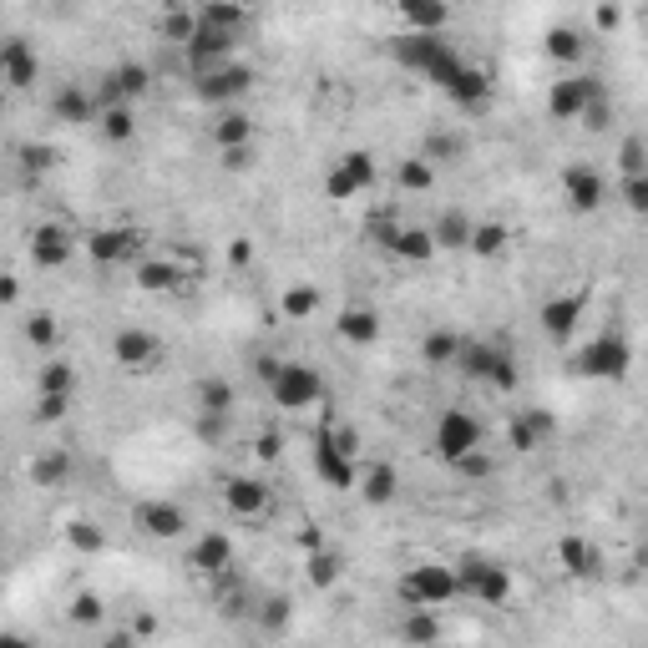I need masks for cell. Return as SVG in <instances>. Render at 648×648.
Here are the masks:
<instances>
[{
    "label": "cell",
    "instance_id": "cell-1",
    "mask_svg": "<svg viewBox=\"0 0 648 648\" xmlns=\"http://www.w3.org/2000/svg\"><path fill=\"white\" fill-rule=\"evenodd\" d=\"M269 395L274 405H284V411H314V405L324 400V375L304 360H284L274 375H269Z\"/></svg>",
    "mask_w": 648,
    "mask_h": 648
},
{
    "label": "cell",
    "instance_id": "cell-2",
    "mask_svg": "<svg viewBox=\"0 0 648 648\" xmlns=\"http://www.w3.org/2000/svg\"><path fill=\"white\" fill-rule=\"evenodd\" d=\"M456 593H461V578H456V567H446V562H421V567H411V578L400 583V598L411 608H441Z\"/></svg>",
    "mask_w": 648,
    "mask_h": 648
},
{
    "label": "cell",
    "instance_id": "cell-3",
    "mask_svg": "<svg viewBox=\"0 0 648 648\" xmlns=\"http://www.w3.org/2000/svg\"><path fill=\"white\" fill-rule=\"evenodd\" d=\"M456 578H461V593H471V598L486 603V608H502V603L512 598V573H507L502 562L466 557V562L456 567Z\"/></svg>",
    "mask_w": 648,
    "mask_h": 648
},
{
    "label": "cell",
    "instance_id": "cell-4",
    "mask_svg": "<svg viewBox=\"0 0 648 648\" xmlns=\"http://www.w3.org/2000/svg\"><path fill=\"white\" fill-rule=\"evenodd\" d=\"M628 365H633V350H628V340L623 335H598L583 355H578V375H588V380H623L628 375Z\"/></svg>",
    "mask_w": 648,
    "mask_h": 648
},
{
    "label": "cell",
    "instance_id": "cell-5",
    "mask_svg": "<svg viewBox=\"0 0 648 648\" xmlns=\"http://www.w3.org/2000/svg\"><path fill=\"white\" fill-rule=\"evenodd\" d=\"M254 87V71L249 66H213V71H198V81H193V92H198V102H208V107H223V102H238L243 92Z\"/></svg>",
    "mask_w": 648,
    "mask_h": 648
},
{
    "label": "cell",
    "instance_id": "cell-6",
    "mask_svg": "<svg viewBox=\"0 0 648 648\" xmlns=\"http://www.w3.org/2000/svg\"><path fill=\"white\" fill-rule=\"evenodd\" d=\"M481 421L471 416V411H446L441 421H436V456L441 461H461L466 451H476L481 446Z\"/></svg>",
    "mask_w": 648,
    "mask_h": 648
},
{
    "label": "cell",
    "instance_id": "cell-7",
    "mask_svg": "<svg viewBox=\"0 0 648 648\" xmlns=\"http://www.w3.org/2000/svg\"><path fill=\"white\" fill-rule=\"evenodd\" d=\"M562 193H567V208L573 213H598L603 198H608V183L593 162H567L562 168Z\"/></svg>",
    "mask_w": 648,
    "mask_h": 648
},
{
    "label": "cell",
    "instance_id": "cell-8",
    "mask_svg": "<svg viewBox=\"0 0 648 648\" xmlns=\"http://www.w3.org/2000/svg\"><path fill=\"white\" fill-rule=\"evenodd\" d=\"M593 97H603L598 76H562V81H552V92H547V112H552L557 122H578V112H583Z\"/></svg>",
    "mask_w": 648,
    "mask_h": 648
},
{
    "label": "cell",
    "instance_id": "cell-9",
    "mask_svg": "<svg viewBox=\"0 0 648 648\" xmlns=\"http://www.w3.org/2000/svg\"><path fill=\"white\" fill-rule=\"evenodd\" d=\"M132 527L147 532V537H157V542H173V537L188 532V512H183L178 502H157V497H152V502H137Z\"/></svg>",
    "mask_w": 648,
    "mask_h": 648
},
{
    "label": "cell",
    "instance_id": "cell-10",
    "mask_svg": "<svg viewBox=\"0 0 648 648\" xmlns=\"http://www.w3.org/2000/svg\"><path fill=\"white\" fill-rule=\"evenodd\" d=\"M147 87H152V71L142 61H122V66H112L102 76V102L97 107H117V102L132 107L137 97H147Z\"/></svg>",
    "mask_w": 648,
    "mask_h": 648
},
{
    "label": "cell",
    "instance_id": "cell-11",
    "mask_svg": "<svg viewBox=\"0 0 648 648\" xmlns=\"http://www.w3.org/2000/svg\"><path fill=\"white\" fill-rule=\"evenodd\" d=\"M233 46H238V31L198 26V31H193V41H188L183 51H188V66H193V76H198V71H213V66H223V61L233 56Z\"/></svg>",
    "mask_w": 648,
    "mask_h": 648
},
{
    "label": "cell",
    "instance_id": "cell-12",
    "mask_svg": "<svg viewBox=\"0 0 648 648\" xmlns=\"http://www.w3.org/2000/svg\"><path fill=\"white\" fill-rule=\"evenodd\" d=\"M36 76H41V56L26 46V36H11L6 46H0V81L26 92V87H36Z\"/></svg>",
    "mask_w": 648,
    "mask_h": 648
},
{
    "label": "cell",
    "instance_id": "cell-13",
    "mask_svg": "<svg viewBox=\"0 0 648 648\" xmlns=\"http://www.w3.org/2000/svg\"><path fill=\"white\" fill-rule=\"evenodd\" d=\"M441 46H446V31H405V36L390 41V56H395L405 71H426Z\"/></svg>",
    "mask_w": 648,
    "mask_h": 648
},
{
    "label": "cell",
    "instance_id": "cell-14",
    "mask_svg": "<svg viewBox=\"0 0 648 648\" xmlns=\"http://www.w3.org/2000/svg\"><path fill=\"white\" fill-rule=\"evenodd\" d=\"M112 355H117V365H127V370H152L157 355H162V345H157V335L137 330V324H122L117 340H112Z\"/></svg>",
    "mask_w": 648,
    "mask_h": 648
},
{
    "label": "cell",
    "instance_id": "cell-15",
    "mask_svg": "<svg viewBox=\"0 0 648 648\" xmlns=\"http://www.w3.org/2000/svg\"><path fill=\"white\" fill-rule=\"evenodd\" d=\"M314 466H319V476L330 481V486H355V476H360V466H355V456H345L340 446H335V436H330V426L319 431V441H314Z\"/></svg>",
    "mask_w": 648,
    "mask_h": 648
},
{
    "label": "cell",
    "instance_id": "cell-16",
    "mask_svg": "<svg viewBox=\"0 0 648 648\" xmlns=\"http://www.w3.org/2000/svg\"><path fill=\"white\" fill-rule=\"evenodd\" d=\"M87 254L97 264H127V259L142 254V233H132V228H102V233L87 238Z\"/></svg>",
    "mask_w": 648,
    "mask_h": 648
},
{
    "label": "cell",
    "instance_id": "cell-17",
    "mask_svg": "<svg viewBox=\"0 0 648 648\" xmlns=\"http://www.w3.org/2000/svg\"><path fill=\"white\" fill-rule=\"evenodd\" d=\"M71 254H76L71 228H61V223H41V228L31 233V259H36L41 269H61Z\"/></svg>",
    "mask_w": 648,
    "mask_h": 648
},
{
    "label": "cell",
    "instance_id": "cell-18",
    "mask_svg": "<svg viewBox=\"0 0 648 648\" xmlns=\"http://www.w3.org/2000/svg\"><path fill=\"white\" fill-rule=\"evenodd\" d=\"M456 107H466V112H476V107H486V102H492V76H486L481 66H461L451 81H446V87H441Z\"/></svg>",
    "mask_w": 648,
    "mask_h": 648
},
{
    "label": "cell",
    "instance_id": "cell-19",
    "mask_svg": "<svg viewBox=\"0 0 648 648\" xmlns=\"http://www.w3.org/2000/svg\"><path fill=\"white\" fill-rule=\"evenodd\" d=\"M578 319H583V299H578V294H557V299H547V304L537 309L542 335H552V340H567V335L578 330Z\"/></svg>",
    "mask_w": 648,
    "mask_h": 648
},
{
    "label": "cell",
    "instance_id": "cell-20",
    "mask_svg": "<svg viewBox=\"0 0 648 648\" xmlns=\"http://www.w3.org/2000/svg\"><path fill=\"white\" fill-rule=\"evenodd\" d=\"M223 502H228L233 517H259V512L269 507V486H264L259 476H233V481L223 486Z\"/></svg>",
    "mask_w": 648,
    "mask_h": 648
},
{
    "label": "cell",
    "instance_id": "cell-21",
    "mask_svg": "<svg viewBox=\"0 0 648 648\" xmlns=\"http://www.w3.org/2000/svg\"><path fill=\"white\" fill-rule=\"evenodd\" d=\"M97 97L92 92H81V87H61L56 97H51V117L56 122H66V127H87V122H97Z\"/></svg>",
    "mask_w": 648,
    "mask_h": 648
},
{
    "label": "cell",
    "instance_id": "cell-22",
    "mask_svg": "<svg viewBox=\"0 0 648 648\" xmlns=\"http://www.w3.org/2000/svg\"><path fill=\"white\" fill-rule=\"evenodd\" d=\"M395 6H400L405 31H446V21H451L446 0H395Z\"/></svg>",
    "mask_w": 648,
    "mask_h": 648
},
{
    "label": "cell",
    "instance_id": "cell-23",
    "mask_svg": "<svg viewBox=\"0 0 648 648\" xmlns=\"http://www.w3.org/2000/svg\"><path fill=\"white\" fill-rule=\"evenodd\" d=\"M355 492L370 502V507H385V502H395V492H400V476H395V466H365L360 476H355Z\"/></svg>",
    "mask_w": 648,
    "mask_h": 648
},
{
    "label": "cell",
    "instance_id": "cell-24",
    "mask_svg": "<svg viewBox=\"0 0 648 648\" xmlns=\"http://www.w3.org/2000/svg\"><path fill=\"white\" fill-rule=\"evenodd\" d=\"M390 249L411 264H426V259H436V238H431V228H395Z\"/></svg>",
    "mask_w": 648,
    "mask_h": 648
},
{
    "label": "cell",
    "instance_id": "cell-25",
    "mask_svg": "<svg viewBox=\"0 0 648 648\" xmlns=\"http://www.w3.org/2000/svg\"><path fill=\"white\" fill-rule=\"evenodd\" d=\"M456 350H461V335H456V330H446V324H436V330L421 340V360H426L431 370L456 365Z\"/></svg>",
    "mask_w": 648,
    "mask_h": 648
},
{
    "label": "cell",
    "instance_id": "cell-26",
    "mask_svg": "<svg viewBox=\"0 0 648 648\" xmlns=\"http://www.w3.org/2000/svg\"><path fill=\"white\" fill-rule=\"evenodd\" d=\"M497 345H481V340H461V350H456V370L461 375H471V380H486L492 375V365H497Z\"/></svg>",
    "mask_w": 648,
    "mask_h": 648
},
{
    "label": "cell",
    "instance_id": "cell-27",
    "mask_svg": "<svg viewBox=\"0 0 648 648\" xmlns=\"http://www.w3.org/2000/svg\"><path fill=\"white\" fill-rule=\"evenodd\" d=\"M243 21H249V11H243L238 0H203V6H198V26H218V31H238L243 36Z\"/></svg>",
    "mask_w": 648,
    "mask_h": 648
},
{
    "label": "cell",
    "instance_id": "cell-28",
    "mask_svg": "<svg viewBox=\"0 0 648 648\" xmlns=\"http://www.w3.org/2000/svg\"><path fill=\"white\" fill-rule=\"evenodd\" d=\"M583 51H588V41H583V31H578V26H552V31H547V56H552V61H562V66H578V61H583Z\"/></svg>",
    "mask_w": 648,
    "mask_h": 648
},
{
    "label": "cell",
    "instance_id": "cell-29",
    "mask_svg": "<svg viewBox=\"0 0 648 648\" xmlns=\"http://www.w3.org/2000/svg\"><path fill=\"white\" fill-rule=\"evenodd\" d=\"M233 405H238V395H233L228 380H218V375L198 380V411L203 416H233Z\"/></svg>",
    "mask_w": 648,
    "mask_h": 648
},
{
    "label": "cell",
    "instance_id": "cell-30",
    "mask_svg": "<svg viewBox=\"0 0 648 648\" xmlns=\"http://www.w3.org/2000/svg\"><path fill=\"white\" fill-rule=\"evenodd\" d=\"M193 562L203 573H223V567H233V542L223 532H203V542L193 547Z\"/></svg>",
    "mask_w": 648,
    "mask_h": 648
},
{
    "label": "cell",
    "instance_id": "cell-31",
    "mask_svg": "<svg viewBox=\"0 0 648 648\" xmlns=\"http://www.w3.org/2000/svg\"><path fill=\"white\" fill-rule=\"evenodd\" d=\"M213 142H218V147L254 142V117H249V112H238V107H228V112L213 122Z\"/></svg>",
    "mask_w": 648,
    "mask_h": 648
},
{
    "label": "cell",
    "instance_id": "cell-32",
    "mask_svg": "<svg viewBox=\"0 0 648 648\" xmlns=\"http://www.w3.org/2000/svg\"><path fill=\"white\" fill-rule=\"evenodd\" d=\"M340 335H345L350 345H370V340L380 335V314H375V309H360V304L345 309V314H340Z\"/></svg>",
    "mask_w": 648,
    "mask_h": 648
},
{
    "label": "cell",
    "instance_id": "cell-33",
    "mask_svg": "<svg viewBox=\"0 0 648 648\" xmlns=\"http://www.w3.org/2000/svg\"><path fill=\"white\" fill-rule=\"evenodd\" d=\"M97 127H102V137H107V142H132L137 117H132V107H127V102H117V107H102V112H97Z\"/></svg>",
    "mask_w": 648,
    "mask_h": 648
},
{
    "label": "cell",
    "instance_id": "cell-34",
    "mask_svg": "<svg viewBox=\"0 0 648 648\" xmlns=\"http://www.w3.org/2000/svg\"><path fill=\"white\" fill-rule=\"evenodd\" d=\"M431 238H436V249H466V238H471V218H466L461 208H451V213L431 228Z\"/></svg>",
    "mask_w": 648,
    "mask_h": 648
},
{
    "label": "cell",
    "instance_id": "cell-35",
    "mask_svg": "<svg viewBox=\"0 0 648 648\" xmlns=\"http://www.w3.org/2000/svg\"><path fill=\"white\" fill-rule=\"evenodd\" d=\"M507 228L502 223H471V238H466V249L471 254H481V259H492V254H502L507 249Z\"/></svg>",
    "mask_w": 648,
    "mask_h": 648
},
{
    "label": "cell",
    "instance_id": "cell-36",
    "mask_svg": "<svg viewBox=\"0 0 648 648\" xmlns=\"http://www.w3.org/2000/svg\"><path fill=\"white\" fill-rule=\"evenodd\" d=\"M395 183H400L405 193H426V188L436 183V162H426V157H405L400 168H395Z\"/></svg>",
    "mask_w": 648,
    "mask_h": 648
},
{
    "label": "cell",
    "instance_id": "cell-37",
    "mask_svg": "<svg viewBox=\"0 0 648 648\" xmlns=\"http://www.w3.org/2000/svg\"><path fill=\"white\" fill-rule=\"evenodd\" d=\"M157 31H162V41H168V46H178V51H183V46L193 41V31H198V11H178V6H173L168 16H162V26H157Z\"/></svg>",
    "mask_w": 648,
    "mask_h": 648
},
{
    "label": "cell",
    "instance_id": "cell-38",
    "mask_svg": "<svg viewBox=\"0 0 648 648\" xmlns=\"http://www.w3.org/2000/svg\"><path fill=\"white\" fill-rule=\"evenodd\" d=\"M31 416H36V426H56V421H66V416H71V395H66V390H41Z\"/></svg>",
    "mask_w": 648,
    "mask_h": 648
},
{
    "label": "cell",
    "instance_id": "cell-39",
    "mask_svg": "<svg viewBox=\"0 0 648 648\" xmlns=\"http://www.w3.org/2000/svg\"><path fill=\"white\" fill-rule=\"evenodd\" d=\"M340 573H345V557H340V552H324V547H319V552L309 557V583H314V588L340 583Z\"/></svg>",
    "mask_w": 648,
    "mask_h": 648
},
{
    "label": "cell",
    "instance_id": "cell-40",
    "mask_svg": "<svg viewBox=\"0 0 648 648\" xmlns=\"http://www.w3.org/2000/svg\"><path fill=\"white\" fill-rule=\"evenodd\" d=\"M557 557H562V567H567V573H593V562H598V552H593L583 537H562Z\"/></svg>",
    "mask_w": 648,
    "mask_h": 648
},
{
    "label": "cell",
    "instance_id": "cell-41",
    "mask_svg": "<svg viewBox=\"0 0 648 648\" xmlns=\"http://www.w3.org/2000/svg\"><path fill=\"white\" fill-rule=\"evenodd\" d=\"M314 309H319V289H314V284L284 289V319H309Z\"/></svg>",
    "mask_w": 648,
    "mask_h": 648
},
{
    "label": "cell",
    "instance_id": "cell-42",
    "mask_svg": "<svg viewBox=\"0 0 648 648\" xmlns=\"http://www.w3.org/2000/svg\"><path fill=\"white\" fill-rule=\"evenodd\" d=\"M461 66H466V61H461V51H456V46L446 41V46L436 51V61H431V66H426L421 76H426V81H436V87H446V81H451V76H456Z\"/></svg>",
    "mask_w": 648,
    "mask_h": 648
},
{
    "label": "cell",
    "instance_id": "cell-43",
    "mask_svg": "<svg viewBox=\"0 0 648 648\" xmlns=\"http://www.w3.org/2000/svg\"><path fill=\"white\" fill-rule=\"evenodd\" d=\"M137 284L152 289V294H157V289H173V284H178V269L162 264V259H147V264H137Z\"/></svg>",
    "mask_w": 648,
    "mask_h": 648
},
{
    "label": "cell",
    "instance_id": "cell-44",
    "mask_svg": "<svg viewBox=\"0 0 648 648\" xmlns=\"http://www.w3.org/2000/svg\"><path fill=\"white\" fill-rule=\"evenodd\" d=\"M618 173H623V178L648 173V147H643V137H623V147H618Z\"/></svg>",
    "mask_w": 648,
    "mask_h": 648
},
{
    "label": "cell",
    "instance_id": "cell-45",
    "mask_svg": "<svg viewBox=\"0 0 648 648\" xmlns=\"http://www.w3.org/2000/svg\"><path fill=\"white\" fill-rule=\"evenodd\" d=\"M618 198H623V208H628V213H648V173L623 178V183H618Z\"/></svg>",
    "mask_w": 648,
    "mask_h": 648
},
{
    "label": "cell",
    "instance_id": "cell-46",
    "mask_svg": "<svg viewBox=\"0 0 648 648\" xmlns=\"http://www.w3.org/2000/svg\"><path fill=\"white\" fill-rule=\"evenodd\" d=\"M56 335H61V330H56V314H31V319H26V340H31L36 350H51Z\"/></svg>",
    "mask_w": 648,
    "mask_h": 648
},
{
    "label": "cell",
    "instance_id": "cell-47",
    "mask_svg": "<svg viewBox=\"0 0 648 648\" xmlns=\"http://www.w3.org/2000/svg\"><path fill=\"white\" fill-rule=\"evenodd\" d=\"M578 122L588 127V132H608L613 127V102H603V97H593L583 112H578Z\"/></svg>",
    "mask_w": 648,
    "mask_h": 648
},
{
    "label": "cell",
    "instance_id": "cell-48",
    "mask_svg": "<svg viewBox=\"0 0 648 648\" xmlns=\"http://www.w3.org/2000/svg\"><path fill=\"white\" fill-rule=\"evenodd\" d=\"M41 390H66V395H71V390H76V370H71L66 360H51V365L41 370Z\"/></svg>",
    "mask_w": 648,
    "mask_h": 648
},
{
    "label": "cell",
    "instance_id": "cell-49",
    "mask_svg": "<svg viewBox=\"0 0 648 648\" xmlns=\"http://www.w3.org/2000/svg\"><path fill=\"white\" fill-rule=\"evenodd\" d=\"M340 168H345V173H350V178L360 183V193H365V188L375 183V157H370V152H350V157L340 162Z\"/></svg>",
    "mask_w": 648,
    "mask_h": 648
},
{
    "label": "cell",
    "instance_id": "cell-50",
    "mask_svg": "<svg viewBox=\"0 0 648 648\" xmlns=\"http://www.w3.org/2000/svg\"><path fill=\"white\" fill-rule=\"evenodd\" d=\"M102 613H107V608H102L97 593H76V598H71V618H76V623L92 628V623H102Z\"/></svg>",
    "mask_w": 648,
    "mask_h": 648
},
{
    "label": "cell",
    "instance_id": "cell-51",
    "mask_svg": "<svg viewBox=\"0 0 648 648\" xmlns=\"http://www.w3.org/2000/svg\"><path fill=\"white\" fill-rule=\"evenodd\" d=\"M360 193V183L345 173V168H335L330 178H324V198H330V203H345V198H355Z\"/></svg>",
    "mask_w": 648,
    "mask_h": 648
},
{
    "label": "cell",
    "instance_id": "cell-52",
    "mask_svg": "<svg viewBox=\"0 0 648 648\" xmlns=\"http://www.w3.org/2000/svg\"><path fill=\"white\" fill-rule=\"evenodd\" d=\"M71 547H81V552H102V532H97V522H71Z\"/></svg>",
    "mask_w": 648,
    "mask_h": 648
},
{
    "label": "cell",
    "instance_id": "cell-53",
    "mask_svg": "<svg viewBox=\"0 0 648 648\" xmlns=\"http://www.w3.org/2000/svg\"><path fill=\"white\" fill-rule=\"evenodd\" d=\"M31 476H36L41 486H56V481L66 476V456H36V466H31Z\"/></svg>",
    "mask_w": 648,
    "mask_h": 648
},
{
    "label": "cell",
    "instance_id": "cell-54",
    "mask_svg": "<svg viewBox=\"0 0 648 648\" xmlns=\"http://www.w3.org/2000/svg\"><path fill=\"white\" fill-rule=\"evenodd\" d=\"M223 168H228V173H249V168H254V142L223 147Z\"/></svg>",
    "mask_w": 648,
    "mask_h": 648
},
{
    "label": "cell",
    "instance_id": "cell-55",
    "mask_svg": "<svg viewBox=\"0 0 648 648\" xmlns=\"http://www.w3.org/2000/svg\"><path fill=\"white\" fill-rule=\"evenodd\" d=\"M416 613H421V618H411L400 633H405V638H441V623H431V618H426L431 608H416Z\"/></svg>",
    "mask_w": 648,
    "mask_h": 648
},
{
    "label": "cell",
    "instance_id": "cell-56",
    "mask_svg": "<svg viewBox=\"0 0 648 648\" xmlns=\"http://www.w3.org/2000/svg\"><path fill=\"white\" fill-rule=\"evenodd\" d=\"M441 157H446V162H451V157H461V142L436 132V137H431V147H426V162H441Z\"/></svg>",
    "mask_w": 648,
    "mask_h": 648
},
{
    "label": "cell",
    "instance_id": "cell-57",
    "mask_svg": "<svg viewBox=\"0 0 648 648\" xmlns=\"http://www.w3.org/2000/svg\"><path fill=\"white\" fill-rule=\"evenodd\" d=\"M537 441H542V436L527 426V416H517V421H512V446H517V451H537Z\"/></svg>",
    "mask_w": 648,
    "mask_h": 648
},
{
    "label": "cell",
    "instance_id": "cell-58",
    "mask_svg": "<svg viewBox=\"0 0 648 648\" xmlns=\"http://www.w3.org/2000/svg\"><path fill=\"white\" fill-rule=\"evenodd\" d=\"M16 299H21V279L0 274V304H16Z\"/></svg>",
    "mask_w": 648,
    "mask_h": 648
},
{
    "label": "cell",
    "instance_id": "cell-59",
    "mask_svg": "<svg viewBox=\"0 0 648 648\" xmlns=\"http://www.w3.org/2000/svg\"><path fill=\"white\" fill-rule=\"evenodd\" d=\"M598 26H603V31H618V26H623V11H618V6H598Z\"/></svg>",
    "mask_w": 648,
    "mask_h": 648
},
{
    "label": "cell",
    "instance_id": "cell-60",
    "mask_svg": "<svg viewBox=\"0 0 648 648\" xmlns=\"http://www.w3.org/2000/svg\"><path fill=\"white\" fill-rule=\"evenodd\" d=\"M228 259H233V264H249V259H254V243H249V238H233Z\"/></svg>",
    "mask_w": 648,
    "mask_h": 648
},
{
    "label": "cell",
    "instance_id": "cell-61",
    "mask_svg": "<svg viewBox=\"0 0 648 648\" xmlns=\"http://www.w3.org/2000/svg\"><path fill=\"white\" fill-rule=\"evenodd\" d=\"M264 623H269V628L289 623V603H279V598H274V603H269V613H264Z\"/></svg>",
    "mask_w": 648,
    "mask_h": 648
},
{
    "label": "cell",
    "instance_id": "cell-62",
    "mask_svg": "<svg viewBox=\"0 0 648 648\" xmlns=\"http://www.w3.org/2000/svg\"><path fill=\"white\" fill-rule=\"evenodd\" d=\"M238 6H243V11H254V6H259V0H238Z\"/></svg>",
    "mask_w": 648,
    "mask_h": 648
}]
</instances>
